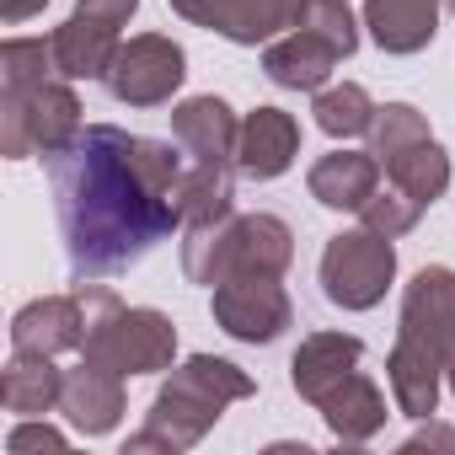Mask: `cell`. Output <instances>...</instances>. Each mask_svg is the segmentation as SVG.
I'll return each mask as SVG.
<instances>
[{
  "instance_id": "cell-11",
  "label": "cell",
  "mask_w": 455,
  "mask_h": 455,
  "mask_svg": "<svg viewBox=\"0 0 455 455\" xmlns=\"http://www.w3.org/2000/svg\"><path fill=\"white\" fill-rule=\"evenodd\" d=\"M60 407H65L86 434L113 428V423H118V412H124L118 370H108V364H86V370H76V375L65 380V391H60Z\"/></svg>"
},
{
  "instance_id": "cell-27",
  "label": "cell",
  "mask_w": 455,
  "mask_h": 455,
  "mask_svg": "<svg viewBox=\"0 0 455 455\" xmlns=\"http://www.w3.org/2000/svg\"><path fill=\"white\" fill-rule=\"evenodd\" d=\"M450 380H455V364H450Z\"/></svg>"
},
{
  "instance_id": "cell-18",
  "label": "cell",
  "mask_w": 455,
  "mask_h": 455,
  "mask_svg": "<svg viewBox=\"0 0 455 455\" xmlns=\"http://www.w3.org/2000/svg\"><path fill=\"white\" fill-rule=\"evenodd\" d=\"M177 214L188 225H220V220H231V172H225V161H198L182 177Z\"/></svg>"
},
{
  "instance_id": "cell-15",
  "label": "cell",
  "mask_w": 455,
  "mask_h": 455,
  "mask_svg": "<svg viewBox=\"0 0 455 455\" xmlns=\"http://www.w3.org/2000/svg\"><path fill=\"white\" fill-rule=\"evenodd\" d=\"M113 33H118V28H108V22L76 12V17L49 38V44H54V65H60L65 76H102V70L113 65V54H118Z\"/></svg>"
},
{
  "instance_id": "cell-3",
  "label": "cell",
  "mask_w": 455,
  "mask_h": 455,
  "mask_svg": "<svg viewBox=\"0 0 455 455\" xmlns=\"http://www.w3.org/2000/svg\"><path fill=\"white\" fill-rule=\"evenodd\" d=\"M396 274V252H391V236L380 231H354V236H338L327 252H322V284H327V300L343 306V311H364L386 295Z\"/></svg>"
},
{
  "instance_id": "cell-2",
  "label": "cell",
  "mask_w": 455,
  "mask_h": 455,
  "mask_svg": "<svg viewBox=\"0 0 455 455\" xmlns=\"http://www.w3.org/2000/svg\"><path fill=\"white\" fill-rule=\"evenodd\" d=\"M86 359L92 364H108L118 375H140V370H161L177 348V332L166 316L156 311H124L113 306L108 322H86Z\"/></svg>"
},
{
  "instance_id": "cell-21",
  "label": "cell",
  "mask_w": 455,
  "mask_h": 455,
  "mask_svg": "<svg viewBox=\"0 0 455 455\" xmlns=\"http://www.w3.org/2000/svg\"><path fill=\"white\" fill-rule=\"evenodd\" d=\"M316 124L332 134V140H354V134H370V124H375V108H370V97H364V86H332V92H322L316 97Z\"/></svg>"
},
{
  "instance_id": "cell-24",
  "label": "cell",
  "mask_w": 455,
  "mask_h": 455,
  "mask_svg": "<svg viewBox=\"0 0 455 455\" xmlns=\"http://www.w3.org/2000/svg\"><path fill=\"white\" fill-rule=\"evenodd\" d=\"M60 391H65V380L49 370L44 354H38V364H12V375H6V402L17 412H38V407L60 402Z\"/></svg>"
},
{
  "instance_id": "cell-7",
  "label": "cell",
  "mask_w": 455,
  "mask_h": 455,
  "mask_svg": "<svg viewBox=\"0 0 455 455\" xmlns=\"http://www.w3.org/2000/svg\"><path fill=\"white\" fill-rule=\"evenodd\" d=\"M172 6L231 44H263L279 28H295V0H172Z\"/></svg>"
},
{
  "instance_id": "cell-19",
  "label": "cell",
  "mask_w": 455,
  "mask_h": 455,
  "mask_svg": "<svg viewBox=\"0 0 455 455\" xmlns=\"http://www.w3.org/2000/svg\"><path fill=\"white\" fill-rule=\"evenodd\" d=\"M434 370H439V359H434L428 348H418V343H407V338L396 343V354H391V391H396V407H402L407 418L434 412V402H439Z\"/></svg>"
},
{
  "instance_id": "cell-22",
  "label": "cell",
  "mask_w": 455,
  "mask_h": 455,
  "mask_svg": "<svg viewBox=\"0 0 455 455\" xmlns=\"http://www.w3.org/2000/svg\"><path fill=\"white\" fill-rule=\"evenodd\" d=\"M370 134H375V156H380V161H391V156H402V150L423 145V140H428V124H423V113H418V108L391 102V108H375Z\"/></svg>"
},
{
  "instance_id": "cell-8",
  "label": "cell",
  "mask_w": 455,
  "mask_h": 455,
  "mask_svg": "<svg viewBox=\"0 0 455 455\" xmlns=\"http://www.w3.org/2000/svg\"><path fill=\"white\" fill-rule=\"evenodd\" d=\"M295 150H300V124H295L290 113L258 108V113L242 124L236 156H242V172H247V177H279V172L295 161Z\"/></svg>"
},
{
  "instance_id": "cell-12",
  "label": "cell",
  "mask_w": 455,
  "mask_h": 455,
  "mask_svg": "<svg viewBox=\"0 0 455 455\" xmlns=\"http://www.w3.org/2000/svg\"><path fill=\"white\" fill-rule=\"evenodd\" d=\"M343 54L327 44V38H316L311 28H295L284 44H274L268 49V76L279 81V86H295V92H311V86H322L327 81V70L338 65Z\"/></svg>"
},
{
  "instance_id": "cell-16",
  "label": "cell",
  "mask_w": 455,
  "mask_h": 455,
  "mask_svg": "<svg viewBox=\"0 0 455 455\" xmlns=\"http://www.w3.org/2000/svg\"><path fill=\"white\" fill-rule=\"evenodd\" d=\"M86 322H81V311H76V300H44V306H28L22 316H17V348L22 354H54V348H76V343H86V332H81Z\"/></svg>"
},
{
  "instance_id": "cell-23",
  "label": "cell",
  "mask_w": 455,
  "mask_h": 455,
  "mask_svg": "<svg viewBox=\"0 0 455 455\" xmlns=\"http://www.w3.org/2000/svg\"><path fill=\"white\" fill-rule=\"evenodd\" d=\"M295 28H311L316 38H327L338 54H354L359 33H354V17L343 0H295Z\"/></svg>"
},
{
  "instance_id": "cell-4",
  "label": "cell",
  "mask_w": 455,
  "mask_h": 455,
  "mask_svg": "<svg viewBox=\"0 0 455 455\" xmlns=\"http://www.w3.org/2000/svg\"><path fill=\"white\" fill-rule=\"evenodd\" d=\"M214 316L231 338L268 343L290 327V300L274 274H231L225 284H214Z\"/></svg>"
},
{
  "instance_id": "cell-5",
  "label": "cell",
  "mask_w": 455,
  "mask_h": 455,
  "mask_svg": "<svg viewBox=\"0 0 455 455\" xmlns=\"http://www.w3.org/2000/svg\"><path fill=\"white\" fill-rule=\"evenodd\" d=\"M108 86L118 102H166L182 86V49L166 38H134L129 49L113 54L108 65Z\"/></svg>"
},
{
  "instance_id": "cell-25",
  "label": "cell",
  "mask_w": 455,
  "mask_h": 455,
  "mask_svg": "<svg viewBox=\"0 0 455 455\" xmlns=\"http://www.w3.org/2000/svg\"><path fill=\"white\" fill-rule=\"evenodd\" d=\"M418 198L412 193H370V204L359 209L364 214V225H370V231H380V236H402V231H412V220H418Z\"/></svg>"
},
{
  "instance_id": "cell-9",
  "label": "cell",
  "mask_w": 455,
  "mask_h": 455,
  "mask_svg": "<svg viewBox=\"0 0 455 455\" xmlns=\"http://www.w3.org/2000/svg\"><path fill=\"white\" fill-rule=\"evenodd\" d=\"M172 134L177 145H188L198 161H225L236 145H242V129L231 118V108H225L220 97H193L172 113Z\"/></svg>"
},
{
  "instance_id": "cell-13",
  "label": "cell",
  "mask_w": 455,
  "mask_h": 455,
  "mask_svg": "<svg viewBox=\"0 0 455 455\" xmlns=\"http://www.w3.org/2000/svg\"><path fill=\"white\" fill-rule=\"evenodd\" d=\"M375 177L380 166L359 150H338V156H322L311 166V193L327 204V209H364L370 193H375Z\"/></svg>"
},
{
  "instance_id": "cell-26",
  "label": "cell",
  "mask_w": 455,
  "mask_h": 455,
  "mask_svg": "<svg viewBox=\"0 0 455 455\" xmlns=\"http://www.w3.org/2000/svg\"><path fill=\"white\" fill-rule=\"evenodd\" d=\"M33 6H44V0H6V17H12V22H22Z\"/></svg>"
},
{
  "instance_id": "cell-20",
  "label": "cell",
  "mask_w": 455,
  "mask_h": 455,
  "mask_svg": "<svg viewBox=\"0 0 455 455\" xmlns=\"http://www.w3.org/2000/svg\"><path fill=\"white\" fill-rule=\"evenodd\" d=\"M386 177H391L402 193H412L418 204H434V198L444 193V182H450V161H444V150H439L434 140H423V145L391 156V161H386Z\"/></svg>"
},
{
  "instance_id": "cell-1",
  "label": "cell",
  "mask_w": 455,
  "mask_h": 455,
  "mask_svg": "<svg viewBox=\"0 0 455 455\" xmlns=\"http://www.w3.org/2000/svg\"><path fill=\"white\" fill-rule=\"evenodd\" d=\"M60 161V214L70 231V258L86 274L124 268L140 258L166 225H177L182 166L172 145L124 140L118 129H86Z\"/></svg>"
},
{
  "instance_id": "cell-28",
  "label": "cell",
  "mask_w": 455,
  "mask_h": 455,
  "mask_svg": "<svg viewBox=\"0 0 455 455\" xmlns=\"http://www.w3.org/2000/svg\"><path fill=\"white\" fill-rule=\"evenodd\" d=\"M450 6H455V0H450Z\"/></svg>"
},
{
  "instance_id": "cell-17",
  "label": "cell",
  "mask_w": 455,
  "mask_h": 455,
  "mask_svg": "<svg viewBox=\"0 0 455 455\" xmlns=\"http://www.w3.org/2000/svg\"><path fill=\"white\" fill-rule=\"evenodd\" d=\"M322 412H327V423H332V434H338V439H364V434H375V428H380L386 402H380V391L354 370L343 386H332V391L322 396Z\"/></svg>"
},
{
  "instance_id": "cell-14",
  "label": "cell",
  "mask_w": 455,
  "mask_h": 455,
  "mask_svg": "<svg viewBox=\"0 0 455 455\" xmlns=\"http://www.w3.org/2000/svg\"><path fill=\"white\" fill-rule=\"evenodd\" d=\"M434 12H439V0H370V33L380 49L391 54H412L434 38Z\"/></svg>"
},
{
  "instance_id": "cell-6",
  "label": "cell",
  "mask_w": 455,
  "mask_h": 455,
  "mask_svg": "<svg viewBox=\"0 0 455 455\" xmlns=\"http://www.w3.org/2000/svg\"><path fill=\"white\" fill-rule=\"evenodd\" d=\"M402 338L428 348L439 364H455V274L450 268H423L407 290L402 311Z\"/></svg>"
},
{
  "instance_id": "cell-10",
  "label": "cell",
  "mask_w": 455,
  "mask_h": 455,
  "mask_svg": "<svg viewBox=\"0 0 455 455\" xmlns=\"http://www.w3.org/2000/svg\"><path fill=\"white\" fill-rule=\"evenodd\" d=\"M354 364H359V338H343V332L306 338V348L295 354V391L322 407V396L332 386H343L354 375Z\"/></svg>"
}]
</instances>
